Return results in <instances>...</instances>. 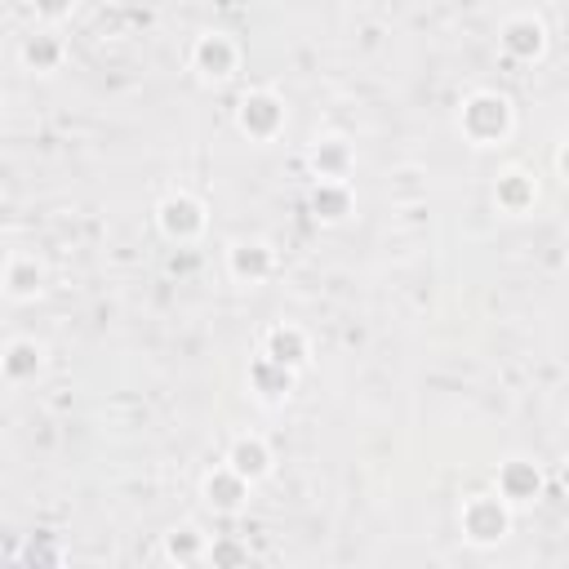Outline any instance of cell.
<instances>
[{
	"mask_svg": "<svg viewBox=\"0 0 569 569\" xmlns=\"http://www.w3.org/2000/svg\"><path fill=\"white\" fill-rule=\"evenodd\" d=\"M467 129L476 138H494L507 129V103L503 99H471L467 103Z\"/></svg>",
	"mask_w": 569,
	"mask_h": 569,
	"instance_id": "6da1fadb",
	"label": "cell"
},
{
	"mask_svg": "<svg viewBox=\"0 0 569 569\" xmlns=\"http://www.w3.org/2000/svg\"><path fill=\"white\" fill-rule=\"evenodd\" d=\"M36 289H41L36 259H9V267H5V294L14 303H23V299H36Z\"/></svg>",
	"mask_w": 569,
	"mask_h": 569,
	"instance_id": "7a4b0ae2",
	"label": "cell"
},
{
	"mask_svg": "<svg viewBox=\"0 0 569 569\" xmlns=\"http://www.w3.org/2000/svg\"><path fill=\"white\" fill-rule=\"evenodd\" d=\"M467 529H471L476 543H494V538H503L507 517H503V507H494V503H471V507H467Z\"/></svg>",
	"mask_w": 569,
	"mask_h": 569,
	"instance_id": "3957f363",
	"label": "cell"
},
{
	"mask_svg": "<svg viewBox=\"0 0 569 569\" xmlns=\"http://www.w3.org/2000/svg\"><path fill=\"white\" fill-rule=\"evenodd\" d=\"M36 369H41V347L36 343H9V352H5V378L9 383H23V378H36Z\"/></svg>",
	"mask_w": 569,
	"mask_h": 569,
	"instance_id": "277c9868",
	"label": "cell"
},
{
	"mask_svg": "<svg viewBox=\"0 0 569 569\" xmlns=\"http://www.w3.org/2000/svg\"><path fill=\"white\" fill-rule=\"evenodd\" d=\"M160 223H165L169 236H192L201 227V209L192 205V201H169V205L160 209Z\"/></svg>",
	"mask_w": 569,
	"mask_h": 569,
	"instance_id": "5b68a950",
	"label": "cell"
},
{
	"mask_svg": "<svg viewBox=\"0 0 569 569\" xmlns=\"http://www.w3.org/2000/svg\"><path fill=\"white\" fill-rule=\"evenodd\" d=\"M58 58H62V45H58L53 36H27V45H23V62H27L32 71H53Z\"/></svg>",
	"mask_w": 569,
	"mask_h": 569,
	"instance_id": "8992f818",
	"label": "cell"
},
{
	"mask_svg": "<svg viewBox=\"0 0 569 569\" xmlns=\"http://www.w3.org/2000/svg\"><path fill=\"white\" fill-rule=\"evenodd\" d=\"M241 120H245V129H254V134H271V125L280 120V111H276L271 99H245Z\"/></svg>",
	"mask_w": 569,
	"mask_h": 569,
	"instance_id": "52a82bcc",
	"label": "cell"
},
{
	"mask_svg": "<svg viewBox=\"0 0 569 569\" xmlns=\"http://www.w3.org/2000/svg\"><path fill=\"white\" fill-rule=\"evenodd\" d=\"M232 463H236V476H262L267 471V450H262L259 441H241L236 454H232Z\"/></svg>",
	"mask_w": 569,
	"mask_h": 569,
	"instance_id": "ba28073f",
	"label": "cell"
},
{
	"mask_svg": "<svg viewBox=\"0 0 569 569\" xmlns=\"http://www.w3.org/2000/svg\"><path fill=\"white\" fill-rule=\"evenodd\" d=\"M503 489L512 494V498H529V494H538V471L525 463H512L503 471Z\"/></svg>",
	"mask_w": 569,
	"mask_h": 569,
	"instance_id": "9c48e42d",
	"label": "cell"
},
{
	"mask_svg": "<svg viewBox=\"0 0 569 569\" xmlns=\"http://www.w3.org/2000/svg\"><path fill=\"white\" fill-rule=\"evenodd\" d=\"M507 50L538 53L543 50V27H538V23H512V27H507Z\"/></svg>",
	"mask_w": 569,
	"mask_h": 569,
	"instance_id": "30bf717a",
	"label": "cell"
},
{
	"mask_svg": "<svg viewBox=\"0 0 569 569\" xmlns=\"http://www.w3.org/2000/svg\"><path fill=\"white\" fill-rule=\"evenodd\" d=\"M201 67H205L209 76H227V67H232V45L223 41V36H213L201 45Z\"/></svg>",
	"mask_w": 569,
	"mask_h": 569,
	"instance_id": "8fae6325",
	"label": "cell"
},
{
	"mask_svg": "<svg viewBox=\"0 0 569 569\" xmlns=\"http://www.w3.org/2000/svg\"><path fill=\"white\" fill-rule=\"evenodd\" d=\"M271 356L285 365V361H303V338L294 329H276L271 334Z\"/></svg>",
	"mask_w": 569,
	"mask_h": 569,
	"instance_id": "7c38bea8",
	"label": "cell"
},
{
	"mask_svg": "<svg viewBox=\"0 0 569 569\" xmlns=\"http://www.w3.org/2000/svg\"><path fill=\"white\" fill-rule=\"evenodd\" d=\"M209 503H218V507H236V503H241V480H227V476L209 480Z\"/></svg>",
	"mask_w": 569,
	"mask_h": 569,
	"instance_id": "4fadbf2b",
	"label": "cell"
},
{
	"mask_svg": "<svg viewBox=\"0 0 569 569\" xmlns=\"http://www.w3.org/2000/svg\"><path fill=\"white\" fill-rule=\"evenodd\" d=\"M236 271H241V276H245V271H250V276L267 271V254H262V245H241V250H236Z\"/></svg>",
	"mask_w": 569,
	"mask_h": 569,
	"instance_id": "5bb4252c",
	"label": "cell"
},
{
	"mask_svg": "<svg viewBox=\"0 0 569 569\" xmlns=\"http://www.w3.org/2000/svg\"><path fill=\"white\" fill-rule=\"evenodd\" d=\"M36 9H41L45 18H62V14L71 9V0H36Z\"/></svg>",
	"mask_w": 569,
	"mask_h": 569,
	"instance_id": "9a60e30c",
	"label": "cell"
},
{
	"mask_svg": "<svg viewBox=\"0 0 569 569\" xmlns=\"http://www.w3.org/2000/svg\"><path fill=\"white\" fill-rule=\"evenodd\" d=\"M565 169H569V152H565Z\"/></svg>",
	"mask_w": 569,
	"mask_h": 569,
	"instance_id": "2e32d148",
	"label": "cell"
},
{
	"mask_svg": "<svg viewBox=\"0 0 569 569\" xmlns=\"http://www.w3.org/2000/svg\"><path fill=\"white\" fill-rule=\"evenodd\" d=\"M565 480H569V467H565Z\"/></svg>",
	"mask_w": 569,
	"mask_h": 569,
	"instance_id": "e0dca14e",
	"label": "cell"
}]
</instances>
